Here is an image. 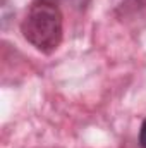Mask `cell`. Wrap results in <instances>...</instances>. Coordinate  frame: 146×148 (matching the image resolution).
<instances>
[{"mask_svg":"<svg viewBox=\"0 0 146 148\" xmlns=\"http://www.w3.org/2000/svg\"><path fill=\"white\" fill-rule=\"evenodd\" d=\"M21 33L41 53H53L64 36V19L59 0H33L21 23Z\"/></svg>","mask_w":146,"mask_h":148,"instance_id":"1","label":"cell"},{"mask_svg":"<svg viewBox=\"0 0 146 148\" xmlns=\"http://www.w3.org/2000/svg\"><path fill=\"white\" fill-rule=\"evenodd\" d=\"M139 147L146 148V117L141 122V127H139Z\"/></svg>","mask_w":146,"mask_h":148,"instance_id":"2","label":"cell"}]
</instances>
